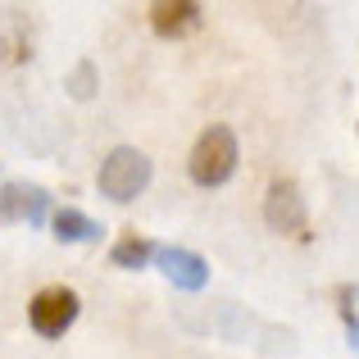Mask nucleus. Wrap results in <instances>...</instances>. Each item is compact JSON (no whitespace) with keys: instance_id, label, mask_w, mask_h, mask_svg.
Instances as JSON below:
<instances>
[{"instance_id":"nucleus-1","label":"nucleus","mask_w":359,"mask_h":359,"mask_svg":"<svg viewBox=\"0 0 359 359\" xmlns=\"http://www.w3.org/2000/svg\"><path fill=\"white\" fill-rule=\"evenodd\" d=\"M187 173H191L196 187H223L237 173V132H232L228 123H210L191 146Z\"/></svg>"},{"instance_id":"nucleus-6","label":"nucleus","mask_w":359,"mask_h":359,"mask_svg":"<svg viewBox=\"0 0 359 359\" xmlns=\"http://www.w3.org/2000/svg\"><path fill=\"white\" fill-rule=\"evenodd\" d=\"M155 259H159V269H164V278L173 282V287H182V291H201L205 282H210V264H205L196 250H182V245H159Z\"/></svg>"},{"instance_id":"nucleus-4","label":"nucleus","mask_w":359,"mask_h":359,"mask_svg":"<svg viewBox=\"0 0 359 359\" xmlns=\"http://www.w3.org/2000/svg\"><path fill=\"white\" fill-rule=\"evenodd\" d=\"M82 300L73 287H41L32 296V305H27V323H32L36 337H64L73 327V318H78Z\"/></svg>"},{"instance_id":"nucleus-10","label":"nucleus","mask_w":359,"mask_h":359,"mask_svg":"<svg viewBox=\"0 0 359 359\" xmlns=\"http://www.w3.org/2000/svg\"><path fill=\"white\" fill-rule=\"evenodd\" d=\"M351 296H355L351 287L337 291V300H341V318H346V332H351V346H359V314L351 309Z\"/></svg>"},{"instance_id":"nucleus-3","label":"nucleus","mask_w":359,"mask_h":359,"mask_svg":"<svg viewBox=\"0 0 359 359\" xmlns=\"http://www.w3.org/2000/svg\"><path fill=\"white\" fill-rule=\"evenodd\" d=\"M264 223H269L278 237L291 241H309V210H305V196L291 177H273L269 191H264Z\"/></svg>"},{"instance_id":"nucleus-9","label":"nucleus","mask_w":359,"mask_h":359,"mask_svg":"<svg viewBox=\"0 0 359 359\" xmlns=\"http://www.w3.org/2000/svg\"><path fill=\"white\" fill-rule=\"evenodd\" d=\"M55 237H60V241H96L100 228L82 210H60V214H55Z\"/></svg>"},{"instance_id":"nucleus-2","label":"nucleus","mask_w":359,"mask_h":359,"mask_svg":"<svg viewBox=\"0 0 359 359\" xmlns=\"http://www.w3.org/2000/svg\"><path fill=\"white\" fill-rule=\"evenodd\" d=\"M146 182H150V159H146V150H137V146L109 150V159L96 173L100 196H109V201H118V205L137 201V196L146 191Z\"/></svg>"},{"instance_id":"nucleus-5","label":"nucleus","mask_w":359,"mask_h":359,"mask_svg":"<svg viewBox=\"0 0 359 359\" xmlns=\"http://www.w3.org/2000/svg\"><path fill=\"white\" fill-rule=\"evenodd\" d=\"M46 210H50V196L41 187H27V182L0 187V228H9V223H41Z\"/></svg>"},{"instance_id":"nucleus-8","label":"nucleus","mask_w":359,"mask_h":359,"mask_svg":"<svg viewBox=\"0 0 359 359\" xmlns=\"http://www.w3.org/2000/svg\"><path fill=\"white\" fill-rule=\"evenodd\" d=\"M155 250H159V245L150 237H141L137 228H128L114 241V250H109V264H114V269H146V264L155 259Z\"/></svg>"},{"instance_id":"nucleus-7","label":"nucleus","mask_w":359,"mask_h":359,"mask_svg":"<svg viewBox=\"0 0 359 359\" xmlns=\"http://www.w3.org/2000/svg\"><path fill=\"white\" fill-rule=\"evenodd\" d=\"M201 14L205 9L196 0H159V5H150V27L159 36H187L201 27Z\"/></svg>"},{"instance_id":"nucleus-11","label":"nucleus","mask_w":359,"mask_h":359,"mask_svg":"<svg viewBox=\"0 0 359 359\" xmlns=\"http://www.w3.org/2000/svg\"><path fill=\"white\" fill-rule=\"evenodd\" d=\"M73 96H91V64H78V73H73Z\"/></svg>"}]
</instances>
